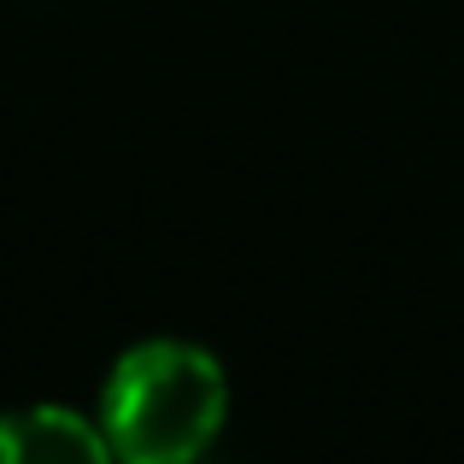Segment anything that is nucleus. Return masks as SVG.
<instances>
[{
	"label": "nucleus",
	"mask_w": 464,
	"mask_h": 464,
	"mask_svg": "<svg viewBox=\"0 0 464 464\" xmlns=\"http://www.w3.org/2000/svg\"><path fill=\"white\" fill-rule=\"evenodd\" d=\"M229 418V376L194 341H136L101 382V430L118 464H194Z\"/></svg>",
	"instance_id": "f257e3e1"
},
{
	"label": "nucleus",
	"mask_w": 464,
	"mask_h": 464,
	"mask_svg": "<svg viewBox=\"0 0 464 464\" xmlns=\"http://www.w3.org/2000/svg\"><path fill=\"white\" fill-rule=\"evenodd\" d=\"M0 464H118L94 418L71 406H18L0 411Z\"/></svg>",
	"instance_id": "f03ea898"
}]
</instances>
